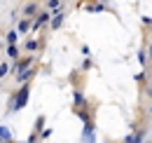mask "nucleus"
<instances>
[{
  "label": "nucleus",
  "mask_w": 152,
  "mask_h": 143,
  "mask_svg": "<svg viewBox=\"0 0 152 143\" xmlns=\"http://www.w3.org/2000/svg\"><path fill=\"white\" fill-rule=\"evenodd\" d=\"M131 143H143V136H140V134H138V136H136V139H133Z\"/></svg>",
  "instance_id": "obj_3"
},
{
  "label": "nucleus",
  "mask_w": 152,
  "mask_h": 143,
  "mask_svg": "<svg viewBox=\"0 0 152 143\" xmlns=\"http://www.w3.org/2000/svg\"><path fill=\"white\" fill-rule=\"evenodd\" d=\"M26 96H28V91L23 89V91H21V94H19V101H17L14 106H17V108H19V106H23V101H26Z\"/></svg>",
  "instance_id": "obj_1"
},
{
  "label": "nucleus",
  "mask_w": 152,
  "mask_h": 143,
  "mask_svg": "<svg viewBox=\"0 0 152 143\" xmlns=\"http://www.w3.org/2000/svg\"><path fill=\"white\" fill-rule=\"evenodd\" d=\"M0 139H10V131L5 127H0Z\"/></svg>",
  "instance_id": "obj_2"
}]
</instances>
